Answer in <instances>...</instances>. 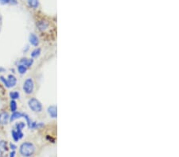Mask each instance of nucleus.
<instances>
[{"label":"nucleus","instance_id":"obj_1","mask_svg":"<svg viewBox=\"0 0 179 157\" xmlns=\"http://www.w3.org/2000/svg\"><path fill=\"white\" fill-rule=\"evenodd\" d=\"M35 152V147L30 142H25L20 146V153L25 157L31 156Z\"/></svg>","mask_w":179,"mask_h":157},{"label":"nucleus","instance_id":"obj_2","mask_svg":"<svg viewBox=\"0 0 179 157\" xmlns=\"http://www.w3.org/2000/svg\"><path fill=\"white\" fill-rule=\"evenodd\" d=\"M28 105L29 107H30V108L31 109V110H33L34 112L40 113L42 112V105L37 100V98H30L28 101Z\"/></svg>","mask_w":179,"mask_h":157},{"label":"nucleus","instance_id":"obj_3","mask_svg":"<svg viewBox=\"0 0 179 157\" xmlns=\"http://www.w3.org/2000/svg\"><path fill=\"white\" fill-rule=\"evenodd\" d=\"M34 83L33 79L31 78H28L26 79V81L24 82V84H23V90L25 93L27 95H30L34 91Z\"/></svg>","mask_w":179,"mask_h":157},{"label":"nucleus","instance_id":"obj_4","mask_svg":"<svg viewBox=\"0 0 179 157\" xmlns=\"http://www.w3.org/2000/svg\"><path fill=\"white\" fill-rule=\"evenodd\" d=\"M12 137L14 139V141H18L23 137V132L22 130H17V129H13L11 131Z\"/></svg>","mask_w":179,"mask_h":157},{"label":"nucleus","instance_id":"obj_5","mask_svg":"<svg viewBox=\"0 0 179 157\" xmlns=\"http://www.w3.org/2000/svg\"><path fill=\"white\" fill-rule=\"evenodd\" d=\"M10 120V116L7 112L0 113V125H6Z\"/></svg>","mask_w":179,"mask_h":157},{"label":"nucleus","instance_id":"obj_6","mask_svg":"<svg viewBox=\"0 0 179 157\" xmlns=\"http://www.w3.org/2000/svg\"><path fill=\"white\" fill-rule=\"evenodd\" d=\"M29 41L31 44V45L35 46V47H37V45H39V39H38V37L34 34H30V36H29Z\"/></svg>","mask_w":179,"mask_h":157},{"label":"nucleus","instance_id":"obj_7","mask_svg":"<svg viewBox=\"0 0 179 157\" xmlns=\"http://www.w3.org/2000/svg\"><path fill=\"white\" fill-rule=\"evenodd\" d=\"M34 64V60L33 59H28V58H23L20 60V64H23L24 66H26V67H31Z\"/></svg>","mask_w":179,"mask_h":157},{"label":"nucleus","instance_id":"obj_8","mask_svg":"<svg viewBox=\"0 0 179 157\" xmlns=\"http://www.w3.org/2000/svg\"><path fill=\"white\" fill-rule=\"evenodd\" d=\"M48 113L50 115V117L53 118H56L57 116V107L55 106H51L48 108Z\"/></svg>","mask_w":179,"mask_h":157},{"label":"nucleus","instance_id":"obj_9","mask_svg":"<svg viewBox=\"0 0 179 157\" xmlns=\"http://www.w3.org/2000/svg\"><path fill=\"white\" fill-rule=\"evenodd\" d=\"M37 27H38V29H39L40 30H45V29H46L48 28L49 26V23L46 22V21H45V20H42V21H39L38 22H37Z\"/></svg>","mask_w":179,"mask_h":157},{"label":"nucleus","instance_id":"obj_10","mask_svg":"<svg viewBox=\"0 0 179 157\" xmlns=\"http://www.w3.org/2000/svg\"><path fill=\"white\" fill-rule=\"evenodd\" d=\"M7 81H8L10 87H13L17 83V78H15V76H13V75H9L8 77H7Z\"/></svg>","mask_w":179,"mask_h":157},{"label":"nucleus","instance_id":"obj_11","mask_svg":"<svg viewBox=\"0 0 179 157\" xmlns=\"http://www.w3.org/2000/svg\"><path fill=\"white\" fill-rule=\"evenodd\" d=\"M23 115H24V113L17 112V111H15V112L13 113L11 116L10 117V121H11V122H12V121H15L16 119H18V118H23Z\"/></svg>","mask_w":179,"mask_h":157},{"label":"nucleus","instance_id":"obj_12","mask_svg":"<svg viewBox=\"0 0 179 157\" xmlns=\"http://www.w3.org/2000/svg\"><path fill=\"white\" fill-rule=\"evenodd\" d=\"M7 149V146H6V142L5 140H0V153L3 154Z\"/></svg>","mask_w":179,"mask_h":157},{"label":"nucleus","instance_id":"obj_13","mask_svg":"<svg viewBox=\"0 0 179 157\" xmlns=\"http://www.w3.org/2000/svg\"><path fill=\"white\" fill-rule=\"evenodd\" d=\"M28 1L29 6L32 7V8H37L39 6V2L38 0H27Z\"/></svg>","mask_w":179,"mask_h":157},{"label":"nucleus","instance_id":"obj_14","mask_svg":"<svg viewBox=\"0 0 179 157\" xmlns=\"http://www.w3.org/2000/svg\"><path fill=\"white\" fill-rule=\"evenodd\" d=\"M18 72H19L21 75H23V74H25V73L26 72L27 67L23 64H19L18 66Z\"/></svg>","mask_w":179,"mask_h":157},{"label":"nucleus","instance_id":"obj_15","mask_svg":"<svg viewBox=\"0 0 179 157\" xmlns=\"http://www.w3.org/2000/svg\"><path fill=\"white\" fill-rule=\"evenodd\" d=\"M10 107H11V110L12 112L14 113L17 110L18 106H17V102L14 101V100H11V103H10Z\"/></svg>","mask_w":179,"mask_h":157},{"label":"nucleus","instance_id":"obj_16","mask_svg":"<svg viewBox=\"0 0 179 157\" xmlns=\"http://www.w3.org/2000/svg\"><path fill=\"white\" fill-rule=\"evenodd\" d=\"M10 97L12 100H15V99L19 98L20 94L18 91H11V92H10Z\"/></svg>","mask_w":179,"mask_h":157},{"label":"nucleus","instance_id":"obj_17","mask_svg":"<svg viewBox=\"0 0 179 157\" xmlns=\"http://www.w3.org/2000/svg\"><path fill=\"white\" fill-rule=\"evenodd\" d=\"M1 4H13L16 5L18 3L17 0H0Z\"/></svg>","mask_w":179,"mask_h":157},{"label":"nucleus","instance_id":"obj_18","mask_svg":"<svg viewBox=\"0 0 179 157\" xmlns=\"http://www.w3.org/2000/svg\"><path fill=\"white\" fill-rule=\"evenodd\" d=\"M25 126H26V123L23 122V121H20V122L15 125V128H16L17 130H23L25 128Z\"/></svg>","mask_w":179,"mask_h":157},{"label":"nucleus","instance_id":"obj_19","mask_svg":"<svg viewBox=\"0 0 179 157\" xmlns=\"http://www.w3.org/2000/svg\"><path fill=\"white\" fill-rule=\"evenodd\" d=\"M40 54H41V49H40V48H36V49H34V51H32L30 55H31L33 58H36V57L39 56Z\"/></svg>","mask_w":179,"mask_h":157},{"label":"nucleus","instance_id":"obj_20","mask_svg":"<svg viewBox=\"0 0 179 157\" xmlns=\"http://www.w3.org/2000/svg\"><path fill=\"white\" fill-rule=\"evenodd\" d=\"M0 80L3 82V84H4V86H5V87H7V88H11V87H10V86H9L8 81H7V78H6L5 77H3V76H0Z\"/></svg>","mask_w":179,"mask_h":157},{"label":"nucleus","instance_id":"obj_21","mask_svg":"<svg viewBox=\"0 0 179 157\" xmlns=\"http://www.w3.org/2000/svg\"><path fill=\"white\" fill-rule=\"evenodd\" d=\"M10 147H11V149H12V151H14L15 149H17L16 145H15V144H10Z\"/></svg>","mask_w":179,"mask_h":157},{"label":"nucleus","instance_id":"obj_22","mask_svg":"<svg viewBox=\"0 0 179 157\" xmlns=\"http://www.w3.org/2000/svg\"><path fill=\"white\" fill-rule=\"evenodd\" d=\"M15 156V151H12L10 154V157H14Z\"/></svg>","mask_w":179,"mask_h":157},{"label":"nucleus","instance_id":"obj_23","mask_svg":"<svg viewBox=\"0 0 179 157\" xmlns=\"http://www.w3.org/2000/svg\"><path fill=\"white\" fill-rule=\"evenodd\" d=\"M5 71L4 68H3V67H0V72H3V71Z\"/></svg>","mask_w":179,"mask_h":157}]
</instances>
